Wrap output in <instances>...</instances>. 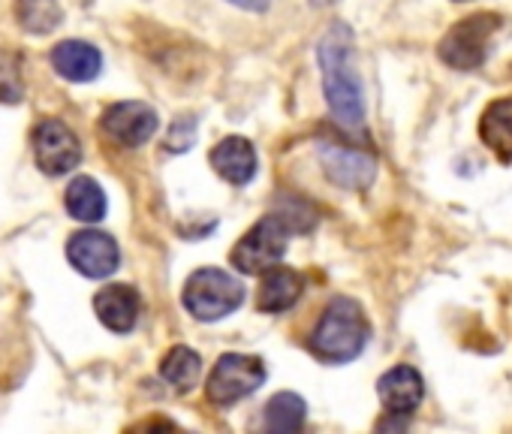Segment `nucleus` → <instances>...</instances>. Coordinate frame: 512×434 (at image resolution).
I'll use <instances>...</instances> for the list:
<instances>
[{"mask_svg":"<svg viewBox=\"0 0 512 434\" xmlns=\"http://www.w3.org/2000/svg\"><path fill=\"white\" fill-rule=\"evenodd\" d=\"M139 311H142V299L127 284H109V287H103L94 296V314H97V320L109 332H115V335L133 332L136 329V320H139Z\"/></svg>","mask_w":512,"mask_h":434,"instance_id":"12","label":"nucleus"},{"mask_svg":"<svg viewBox=\"0 0 512 434\" xmlns=\"http://www.w3.org/2000/svg\"><path fill=\"white\" fill-rule=\"evenodd\" d=\"M497 28H500L497 13H476V16H467V19L455 22L446 31V37L440 40V46H437L440 61L446 67H452V70H476V67H482Z\"/></svg>","mask_w":512,"mask_h":434,"instance_id":"5","label":"nucleus"},{"mask_svg":"<svg viewBox=\"0 0 512 434\" xmlns=\"http://www.w3.org/2000/svg\"><path fill=\"white\" fill-rule=\"evenodd\" d=\"M199 374H202V359H199V353L196 350H190V347H172L166 356H163V362H160V377L169 383V386H175L178 392H190L196 383H199Z\"/></svg>","mask_w":512,"mask_h":434,"instance_id":"19","label":"nucleus"},{"mask_svg":"<svg viewBox=\"0 0 512 434\" xmlns=\"http://www.w3.org/2000/svg\"><path fill=\"white\" fill-rule=\"evenodd\" d=\"M52 70L76 85H88L103 73V55L94 43L85 40H64L49 52Z\"/></svg>","mask_w":512,"mask_h":434,"instance_id":"11","label":"nucleus"},{"mask_svg":"<svg viewBox=\"0 0 512 434\" xmlns=\"http://www.w3.org/2000/svg\"><path fill=\"white\" fill-rule=\"evenodd\" d=\"M377 395H380V401H383V407H386L389 416H410L422 404L425 383H422V377H419L416 368L395 365V368H389L380 377Z\"/></svg>","mask_w":512,"mask_h":434,"instance_id":"13","label":"nucleus"},{"mask_svg":"<svg viewBox=\"0 0 512 434\" xmlns=\"http://www.w3.org/2000/svg\"><path fill=\"white\" fill-rule=\"evenodd\" d=\"M181 302L196 320L214 323L241 308L244 284L223 269H196L181 290Z\"/></svg>","mask_w":512,"mask_h":434,"instance_id":"3","label":"nucleus"},{"mask_svg":"<svg viewBox=\"0 0 512 434\" xmlns=\"http://www.w3.org/2000/svg\"><path fill=\"white\" fill-rule=\"evenodd\" d=\"M302 290H305V281H302L299 272L275 266L263 278L260 299H256V305H260L263 314H284V311H290L299 302Z\"/></svg>","mask_w":512,"mask_h":434,"instance_id":"15","label":"nucleus"},{"mask_svg":"<svg viewBox=\"0 0 512 434\" xmlns=\"http://www.w3.org/2000/svg\"><path fill=\"white\" fill-rule=\"evenodd\" d=\"M320 163H323L326 178L347 190H365L377 172V163L371 154H365L353 145H338V142L320 145Z\"/></svg>","mask_w":512,"mask_h":434,"instance_id":"10","label":"nucleus"},{"mask_svg":"<svg viewBox=\"0 0 512 434\" xmlns=\"http://www.w3.org/2000/svg\"><path fill=\"white\" fill-rule=\"evenodd\" d=\"M229 4L238 10H247V13H266L272 0H229Z\"/></svg>","mask_w":512,"mask_h":434,"instance_id":"23","label":"nucleus"},{"mask_svg":"<svg viewBox=\"0 0 512 434\" xmlns=\"http://www.w3.org/2000/svg\"><path fill=\"white\" fill-rule=\"evenodd\" d=\"M368 335L371 326L365 320L362 305L350 296H335L311 335V353L329 365H344L365 350Z\"/></svg>","mask_w":512,"mask_h":434,"instance_id":"2","label":"nucleus"},{"mask_svg":"<svg viewBox=\"0 0 512 434\" xmlns=\"http://www.w3.org/2000/svg\"><path fill=\"white\" fill-rule=\"evenodd\" d=\"M31 148H34V163L40 172L49 178L67 175L82 163V142L70 130V124L58 118H43L34 133H31Z\"/></svg>","mask_w":512,"mask_h":434,"instance_id":"7","label":"nucleus"},{"mask_svg":"<svg viewBox=\"0 0 512 434\" xmlns=\"http://www.w3.org/2000/svg\"><path fill=\"white\" fill-rule=\"evenodd\" d=\"M479 136L500 163H512V97L488 103L479 121Z\"/></svg>","mask_w":512,"mask_h":434,"instance_id":"17","label":"nucleus"},{"mask_svg":"<svg viewBox=\"0 0 512 434\" xmlns=\"http://www.w3.org/2000/svg\"><path fill=\"white\" fill-rule=\"evenodd\" d=\"M211 166L223 181L241 187L253 181L260 160H256V148L244 136H226L211 148Z\"/></svg>","mask_w":512,"mask_h":434,"instance_id":"14","label":"nucleus"},{"mask_svg":"<svg viewBox=\"0 0 512 434\" xmlns=\"http://www.w3.org/2000/svg\"><path fill=\"white\" fill-rule=\"evenodd\" d=\"M67 260L79 275L91 281H103L118 272L121 248L103 230H79L67 239Z\"/></svg>","mask_w":512,"mask_h":434,"instance_id":"9","label":"nucleus"},{"mask_svg":"<svg viewBox=\"0 0 512 434\" xmlns=\"http://www.w3.org/2000/svg\"><path fill=\"white\" fill-rule=\"evenodd\" d=\"M308 416V404L302 395L296 392H278L269 404H266V428L275 434H293L305 425Z\"/></svg>","mask_w":512,"mask_h":434,"instance_id":"20","label":"nucleus"},{"mask_svg":"<svg viewBox=\"0 0 512 434\" xmlns=\"http://www.w3.org/2000/svg\"><path fill=\"white\" fill-rule=\"evenodd\" d=\"M16 19L25 34L49 37L64 22V10L58 0H16Z\"/></svg>","mask_w":512,"mask_h":434,"instance_id":"18","label":"nucleus"},{"mask_svg":"<svg viewBox=\"0 0 512 434\" xmlns=\"http://www.w3.org/2000/svg\"><path fill=\"white\" fill-rule=\"evenodd\" d=\"M25 100V79L19 55L0 49V103H22Z\"/></svg>","mask_w":512,"mask_h":434,"instance_id":"21","label":"nucleus"},{"mask_svg":"<svg viewBox=\"0 0 512 434\" xmlns=\"http://www.w3.org/2000/svg\"><path fill=\"white\" fill-rule=\"evenodd\" d=\"M64 205H67V214L79 224H100L106 217V208H109L106 190L91 175H76L67 184Z\"/></svg>","mask_w":512,"mask_h":434,"instance_id":"16","label":"nucleus"},{"mask_svg":"<svg viewBox=\"0 0 512 434\" xmlns=\"http://www.w3.org/2000/svg\"><path fill=\"white\" fill-rule=\"evenodd\" d=\"M287 239H290V224L281 214H266L260 224H253L241 242L232 248L229 260L241 275H266L275 269L284 254H287Z\"/></svg>","mask_w":512,"mask_h":434,"instance_id":"4","label":"nucleus"},{"mask_svg":"<svg viewBox=\"0 0 512 434\" xmlns=\"http://www.w3.org/2000/svg\"><path fill=\"white\" fill-rule=\"evenodd\" d=\"M317 61L323 70V91L332 118L341 130L356 136L365 127V91L353 67V34L347 25H332L317 46Z\"/></svg>","mask_w":512,"mask_h":434,"instance_id":"1","label":"nucleus"},{"mask_svg":"<svg viewBox=\"0 0 512 434\" xmlns=\"http://www.w3.org/2000/svg\"><path fill=\"white\" fill-rule=\"evenodd\" d=\"M160 127L157 109L142 103V100H121L112 103L103 115H100V130L106 139H112L121 148H139L145 145Z\"/></svg>","mask_w":512,"mask_h":434,"instance_id":"8","label":"nucleus"},{"mask_svg":"<svg viewBox=\"0 0 512 434\" xmlns=\"http://www.w3.org/2000/svg\"><path fill=\"white\" fill-rule=\"evenodd\" d=\"M196 139V121L193 118H181L172 124L169 136H166V148L169 151H187Z\"/></svg>","mask_w":512,"mask_h":434,"instance_id":"22","label":"nucleus"},{"mask_svg":"<svg viewBox=\"0 0 512 434\" xmlns=\"http://www.w3.org/2000/svg\"><path fill=\"white\" fill-rule=\"evenodd\" d=\"M266 383V362L260 356H244V353H226L217 359V365L208 374L205 395L211 404L229 407L247 395H253Z\"/></svg>","mask_w":512,"mask_h":434,"instance_id":"6","label":"nucleus"}]
</instances>
